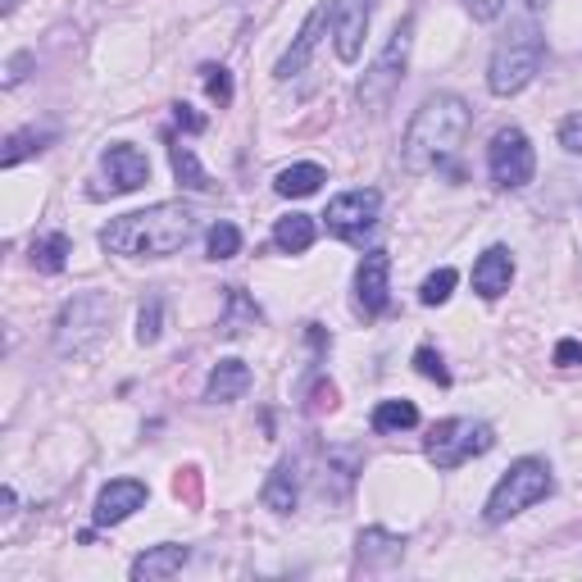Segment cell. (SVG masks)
<instances>
[{
	"mask_svg": "<svg viewBox=\"0 0 582 582\" xmlns=\"http://www.w3.org/2000/svg\"><path fill=\"white\" fill-rule=\"evenodd\" d=\"M110 319H114V297H106V291H82V297H73L56 319V351L73 355V360L87 355L106 337Z\"/></svg>",
	"mask_w": 582,
	"mask_h": 582,
	"instance_id": "8992f818",
	"label": "cell"
},
{
	"mask_svg": "<svg viewBox=\"0 0 582 582\" xmlns=\"http://www.w3.org/2000/svg\"><path fill=\"white\" fill-rule=\"evenodd\" d=\"M0 514H14V488L0 492Z\"/></svg>",
	"mask_w": 582,
	"mask_h": 582,
	"instance_id": "f35d334b",
	"label": "cell"
},
{
	"mask_svg": "<svg viewBox=\"0 0 582 582\" xmlns=\"http://www.w3.org/2000/svg\"><path fill=\"white\" fill-rule=\"evenodd\" d=\"M169 141H173V132H169ZM169 164H173L178 187H187V191H214V178L201 169V160H197V151H191V146L173 141V146H169Z\"/></svg>",
	"mask_w": 582,
	"mask_h": 582,
	"instance_id": "603a6c76",
	"label": "cell"
},
{
	"mask_svg": "<svg viewBox=\"0 0 582 582\" xmlns=\"http://www.w3.org/2000/svg\"><path fill=\"white\" fill-rule=\"evenodd\" d=\"M560 146H564L569 155H582V114L560 119Z\"/></svg>",
	"mask_w": 582,
	"mask_h": 582,
	"instance_id": "836d02e7",
	"label": "cell"
},
{
	"mask_svg": "<svg viewBox=\"0 0 582 582\" xmlns=\"http://www.w3.org/2000/svg\"><path fill=\"white\" fill-rule=\"evenodd\" d=\"M160 332H164V301L151 297V301L141 305V314H137V342H141V347H155Z\"/></svg>",
	"mask_w": 582,
	"mask_h": 582,
	"instance_id": "f1b7e54d",
	"label": "cell"
},
{
	"mask_svg": "<svg viewBox=\"0 0 582 582\" xmlns=\"http://www.w3.org/2000/svg\"><path fill=\"white\" fill-rule=\"evenodd\" d=\"M378 210H382V197L373 187H355V191H342V197H332L328 210H323V223L332 237L351 241V247H364V237L373 232L378 223Z\"/></svg>",
	"mask_w": 582,
	"mask_h": 582,
	"instance_id": "9c48e42d",
	"label": "cell"
},
{
	"mask_svg": "<svg viewBox=\"0 0 582 582\" xmlns=\"http://www.w3.org/2000/svg\"><path fill=\"white\" fill-rule=\"evenodd\" d=\"M546 60V37L532 19L510 23V32L496 41V51L488 60V91L492 96H519L532 78L542 73Z\"/></svg>",
	"mask_w": 582,
	"mask_h": 582,
	"instance_id": "3957f363",
	"label": "cell"
},
{
	"mask_svg": "<svg viewBox=\"0 0 582 582\" xmlns=\"http://www.w3.org/2000/svg\"><path fill=\"white\" fill-rule=\"evenodd\" d=\"M314 237H319L314 214H287V219L273 223V247L282 255H305L314 247Z\"/></svg>",
	"mask_w": 582,
	"mask_h": 582,
	"instance_id": "d6986e66",
	"label": "cell"
},
{
	"mask_svg": "<svg viewBox=\"0 0 582 582\" xmlns=\"http://www.w3.org/2000/svg\"><path fill=\"white\" fill-rule=\"evenodd\" d=\"M205 255L219 264V260H232V255H241V228L237 223H228V219H219L210 232H205Z\"/></svg>",
	"mask_w": 582,
	"mask_h": 582,
	"instance_id": "4316f807",
	"label": "cell"
},
{
	"mask_svg": "<svg viewBox=\"0 0 582 582\" xmlns=\"http://www.w3.org/2000/svg\"><path fill=\"white\" fill-rule=\"evenodd\" d=\"M69 237L64 232H46V237H37L32 241V251H28V260H32V269L37 273H64V264H69Z\"/></svg>",
	"mask_w": 582,
	"mask_h": 582,
	"instance_id": "cb8c5ba5",
	"label": "cell"
},
{
	"mask_svg": "<svg viewBox=\"0 0 582 582\" xmlns=\"http://www.w3.org/2000/svg\"><path fill=\"white\" fill-rule=\"evenodd\" d=\"M473 128V110L464 96L455 91H436L428 96V101L414 110L410 128H405V141H401V164L410 173H432V169H442Z\"/></svg>",
	"mask_w": 582,
	"mask_h": 582,
	"instance_id": "7a4b0ae2",
	"label": "cell"
},
{
	"mask_svg": "<svg viewBox=\"0 0 582 582\" xmlns=\"http://www.w3.org/2000/svg\"><path fill=\"white\" fill-rule=\"evenodd\" d=\"M146 496H151V488H146L141 478H110L101 488V496H96V505H91V523L96 528L128 523L146 505Z\"/></svg>",
	"mask_w": 582,
	"mask_h": 582,
	"instance_id": "4fadbf2b",
	"label": "cell"
},
{
	"mask_svg": "<svg viewBox=\"0 0 582 582\" xmlns=\"http://www.w3.org/2000/svg\"><path fill=\"white\" fill-rule=\"evenodd\" d=\"M332 6H337V0H319V6L305 14V23H301L297 41H291V51H287V56L278 60V69H273V78H278V82H291L297 73H305V64L314 60V51H319L323 32L332 28Z\"/></svg>",
	"mask_w": 582,
	"mask_h": 582,
	"instance_id": "7c38bea8",
	"label": "cell"
},
{
	"mask_svg": "<svg viewBox=\"0 0 582 582\" xmlns=\"http://www.w3.org/2000/svg\"><path fill=\"white\" fill-rule=\"evenodd\" d=\"M455 282H460V273L446 264V269H436V273H428L423 278V287H419V301L423 305H446L451 301V291H455Z\"/></svg>",
	"mask_w": 582,
	"mask_h": 582,
	"instance_id": "83f0119b",
	"label": "cell"
},
{
	"mask_svg": "<svg viewBox=\"0 0 582 582\" xmlns=\"http://www.w3.org/2000/svg\"><path fill=\"white\" fill-rule=\"evenodd\" d=\"M191 560V551L187 546H178V542H160V546H146L137 560H132V582H164V578H173V573H182V564Z\"/></svg>",
	"mask_w": 582,
	"mask_h": 582,
	"instance_id": "e0dca14e",
	"label": "cell"
},
{
	"mask_svg": "<svg viewBox=\"0 0 582 582\" xmlns=\"http://www.w3.org/2000/svg\"><path fill=\"white\" fill-rule=\"evenodd\" d=\"M496 446V432L492 423H473V419H442L432 432H428V442H423V455L428 464H436L442 473L478 460V455H488Z\"/></svg>",
	"mask_w": 582,
	"mask_h": 582,
	"instance_id": "52a82bcc",
	"label": "cell"
},
{
	"mask_svg": "<svg viewBox=\"0 0 582 582\" xmlns=\"http://www.w3.org/2000/svg\"><path fill=\"white\" fill-rule=\"evenodd\" d=\"M523 6H528V10H546V6H551V0H523Z\"/></svg>",
	"mask_w": 582,
	"mask_h": 582,
	"instance_id": "ab89813d",
	"label": "cell"
},
{
	"mask_svg": "<svg viewBox=\"0 0 582 582\" xmlns=\"http://www.w3.org/2000/svg\"><path fill=\"white\" fill-rule=\"evenodd\" d=\"M173 123H178V128H182L187 137H197V132H205V119H201L197 110H191L187 101H178V106H173Z\"/></svg>",
	"mask_w": 582,
	"mask_h": 582,
	"instance_id": "d590c367",
	"label": "cell"
},
{
	"mask_svg": "<svg viewBox=\"0 0 582 582\" xmlns=\"http://www.w3.org/2000/svg\"><path fill=\"white\" fill-rule=\"evenodd\" d=\"M260 501H264L273 514H291V510H297L301 488H297V469H291V460H282V464L269 473V482H264Z\"/></svg>",
	"mask_w": 582,
	"mask_h": 582,
	"instance_id": "44dd1931",
	"label": "cell"
},
{
	"mask_svg": "<svg viewBox=\"0 0 582 582\" xmlns=\"http://www.w3.org/2000/svg\"><path fill=\"white\" fill-rule=\"evenodd\" d=\"M369 23H373V0H337L332 6V46L342 64H355L364 56Z\"/></svg>",
	"mask_w": 582,
	"mask_h": 582,
	"instance_id": "8fae6325",
	"label": "cell"
},
{
	"mask_svg": "<svg viewBox=\"0 0 582 582\" xmlns=\"http://www.w3.org/2000/svg\"><path fill=\"white\" fill-rule=\"evenodd\" d=\"M410 46H414V14H405V19L392 28V37H387V46L378 51V60L364 69V78H360V87H355L360 106H364L369 114H382L387 106H392V96L401 91L405 69H410Z\"/></svg>",
	"mask_w": 582,
	"mask_h": 582,
	"instance_id": "5b68a950",
	"label": "cell"
},
{
	"mask_svg": "<svg viewBox=\"0 0 582 582\" xmlns=\"http://www.w3.org/2000/svg\"><path fill=\"white\" fill-rule=\"evenodd\" d=\"M414 369L428 378V382H436V387H451V369H446V360H442V351H432V347H419L414 351Z\"/></svg>",
	"mask_w": 582,
	"mask_h": 582,
	"instance_id": "f546056e",
	"label": "cell"
},
{
	"mask_svg": "<svg viewBox=\"0 0 582 582\" xmlns=\"http://www.w3.org/2000/svg\"><path fill=\"white\" fill-rule=\"evenodd\" d=\"M223 319H219V332L223 337H241V332H247V328H255L264 314H260V305L247 297V291H241V287H223Z\"/></svg>",
	"mask_w": 582,
	"mask_h": 582,
	"instance_id": "ffe728a7",
	"label": "cell"
},
{
	"mask_svg": "<svg viewBox=\"0 0 582 582\" xmlns=\"http://www.w3.org/2000/svg\"><path fill=\"white\" fill-rule=\"evenodd\" d=\"M14 6H19V0H0V10H6V14H14Z\"/></svg>",
	"mask_w": 582,
	"mask_h": 582,
	"instance_id": "60d3db41",
	"label": "cell"
},
{
	"mask_svg": "<svg viewBox=\"0 0 582 582\" xmlns=\"http://www.w3.org/2000/svg\"><path fill=\"white\" fill-rule=\"evenodd\" d=\"M305 337H310V347H314V351H319V355H323V351H328V347H332V337H328V332H323V328H319V323H305Z\"/></svg>",
	"mask_w": 582,
	"mask_h": 582,
	"instance_id": "74e56055",
	"label": "cell"
},
{
	"mask_svg": "<svg viewBox=\"0 0 582 582\" xmlns=\"http://www.w3.org/2000/svg\"><path fill=\"white\" fill-rule=\"evenodd\" d=\"M32 64H37V60H32L28 51H19V56L6 64V87H19V82L28 78V69H32Z\"/></svg>",
	"mask_w": 582,
	"mask_h": 582,
	"instance_id": "8d00e7d4",
	"label": "cell"
},
{
	"mask_svg": "<svg viewBox=\"0 0 582 582\" xmlns=\"http://www.w3.org/2000/svg\"><path fill=\"white\" fill-rule=\"evenodd\" d=\"M201 78H205V96H210L214 106H232V73H228V69L205 64V69H201Z\"/></svg>",
	"mask_w": 582,
	"mask_h": 582,
	"instance_id": "4dcf8cb0",
	"label": "cell"
},
{
	"mask_svg": "<svg viewBox=\"0 0 582 582\" xmlns=\"http://www.w3.org/2000/svg\"><path fill=\"white\" fill-rule=\"evenodd\" d=\"M310 414H332L337 410V387L328 378H314V392H310Z\"/></svg>",
	"mask_w": 582,
	"mask_h": 582,
	"instance_id": "1f68e13d",
	"label": "cell"
},
{
	"mask_svg": "<svg viewBox=\"0 0 582 582\" xmlns=\"http://www.w3.org/2000/svg\"><path fill=\"white\" fill-rule=\"evenodd\" d=\"M514 282V255L510 247H488L473 260V291L482 301H501Z\"/></svg>",
	"mask_w": 582,
	"mask_h": 582,
	"instance_id": "9a60e30c",
	"label": "cell"
},
{
	"mask_svg": "<svg viewBox=\"0 0 582 582\" xmlns=\"http://www.w3.org/2000/svg\"><path fill=\"white\" fill-rule=\"evenodd\" d=\"M387 305H392V255L364 251L355 264V310L364 319H382Z\"/></svg>",
	"mask_w": 582,
	"mask_h": 582,
	"instance_id": "30bf717a",
	"label": "cell"
},
{
	"mask_svg": "<svg viewBox=\"0 0 582 582\" xmlns=\"http://www.w3.org/2000/svg\"><path fill=\"white\" fill-rule=\"evenodd\" d=\"M551 364H560V369H582V342H578V337H560L555 351H551Z\"/></svg>",
	"mask_w": 582,
	"mask_h": 582,
	"instance_id": "d6a6232c",
	"label": "cell"
},
{
	"mask_svg": "<svg viewBox=\"0 0 582 582\" xmlns=\"http://www.w3.org/2000/svg\"><path fill=\"white\" fill-rule=\"evenodd\" d=\"M56 146V132L46 128V132H37V128H23V132H14L10 141H6V151H0V164L6 169H14V164H23L28 155H41V151H51Z\"/></svg>",
	"mask_w": 582,
	"mask_h": 582,
	"instance_id": "484cf974",
	"label": "cell"
},
{
	"mask_svg": "<svg viewBox=\"0 0 582 582\" xmlns=\"http://www.w3.org/2000/svg\"><path fill=\"white\" fill-rule=\"evenodd\" d=\"M488 173L501 191H519L538 178V151H532L523 128H501L488 141Z\"/></svg>",
	"mask_w": 582,
	"mask_h": 582,
	"instance_id": "ba28073f",
	"label": "cell"
},
{
	"mask_svg": "<svg viewBox=\"0 0 582 582\" xmlns=\"http://www.w3.org/2000/svg\"><path fill=\"white\" fill-rule=\"evenodd\" d=\"M551 492H555L551 464L538 460V455H523V460H514V464L501 473V482L492 488L488 505H482V519H488V523H510L514 514L532 510L538 501H546Z\"/></svg>",
	"mask_w": 582,
	"mask_h": 582,
	"instance_id": "277c9868",
	"label": "cell"
},
{
	"mask_svg": "<svg viewBox=\"0 0 582 582\" xmlns=\"http://www.w3.org/2000/svg\"><path fill=\"white\" fill-rule=\"evenodd\" d=\"M197 237V214L182 201H160L132 214H119L101 228V247L123 260H164Z\"/></svg>",
	"mask_w": 582,
	"mask_h": 582,
	"instance_id": "6da1fadb",
	"label": "cell"
},
{
	"mask_svg": "<svg viewBox=\"0 0 582 582\" xmlns=\"http://www.w3.org/2000/svg\"><path fill=\"white\" fill-rule=\"evenodd\" d=\"M401 555H405V538H401V532L364 528L360 538H355V560H360L364 569H373V564H392V560H401Z\"/></svg>",
	"mask_w": 582,
	"mask_h": 582,
	"instance_id": "ac0fdd59",
	"label": "cell"
},
{
	"mask_svg": "<svg viewBox=\"0 0 582 582\" xmlns=\"http://www.w3.org/2000/svg\"><path fill=\"white\" fill-rule=\"evenodd\" d=\"M410 428H419V405L414 401H378L373 405V432L397 436V432H410Z\"/></svg>",
	"mask_w": 582,
	"mask_h": 582,
	"instance_id": "d4e9b609",
	"label": "cell"
},
{
	"mask_svg": "<svg viewBox=\"0 0 582 582\" xmlns=\"http://www.w3.org/2000/svg\"><path fill=\"white\" fill-rule=\"evenodd\" d=\"M460 6H464L478 23H496V19H501V10H505V0H460Z\"/></svg>",
	"mask_w": 582,
	"mask_h": 582,
	"instance_id": "e575fe53",
	"label": "cell"
},
{
	"mask_svg": "<svg viewBox=\"0 0 582 582\" xmlns=\"http://www.w3.org/2000/svg\"><path fill=\"white\" fill-rule=\"evenodd\" d=\"M323 182H328L323 164H291V169H282L273 178V191H278V197H287V201H301V197H314Z\"/></svg>",
	"mask_w": 582,
	"mask_h": 582,
	"instance_id": "7402d4cb",
	"label": "cell"
},
{
	"mask_svg": "<svg viewBox=\"0 0 582 582\" xmlns=\"http://www.w3.org/2000/svg\"><path fill=\"white\" fill-rule=\"evenodd\" d=\"M101 169L110 178V197H128V191H141L146 182H151V160H146V151H137L132 141L106 146Z\"/></svg>",
	"mask_w": 582,
	"mask_h": 582,
	"instance_id": "5bb4252c",
	"label": "cell"
},
{
	"mask_svg": "<svg viewBox=\"0 0 582 582\" xmlns=\"http://www.w3.org/2000/svg\"><path fill=\"white\" fill-rule=\"evenodd\" d=\"M251 382H255V373H251L247 360H219L210 369V378H205V401L210 405H232V401H241L251 392Z\"/></svg>",
	"mask_w": 582,
	"mask_h": 582,
	"instance_id": "2e32d148",
	"label": "cell"
}]
</instances>
